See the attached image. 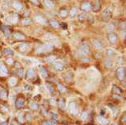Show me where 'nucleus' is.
I'll use <instances>...</instances> for the list:
<instances>
[{
    "label": "nucleus",
    "instance_id": "f257e3e1",
    "mask_svg": "<svg viewBox=\"0 0 126 125\" xmlns=\"http://www.w3.org/2000/svg\"><path fill=\"white\" fill-rule=\"evenodd\" d=\"M54 47L53 45H51L50 44H40L35 49V55H45V54H48L53 51Z\"/></svg>",
    "mask_w": 126,
    "mask_h": 125
},
{
    "label": "nucleus",
    "instance_id": "f03ea898",
    "mask_svg": "<svg viewBox=\"0 0 126 125\" xmlns=\"http://www.w3.org/2000/svg\"><path fill=\"white\" fill-rule=\"evenodd\" d=\"M80 54L84 56H87V55H89L91 54V48H90V45L87 42H84V43L82 44L81 45V48H80Z\"/></svg>",
    "mask_w": 126,
    "mask_h": 125
},
{
    "label": "nucleus",
    "instance_id": "7ed1b4c3",
    "mask_svg": "<svg viewBox=\"0 0 126 125\" xmlns=\"http://www.w3.org/2000/svg\"><path fill=\"white\" fill-rule=\"evenodd\" d=\"M112 16V13H111V11L110 10V8H106L102 12V14H101V18H102V21L105 22H108Z\"/></svg>",
    "mask_w": 126,
    "mask_h": 125
},
{
    "label": "nucleus",
    "instance_id": "20e7f679",
    "mask_svg": "<svg viewBox=\"0 0 126 125\" xmlns=\"http://www.w3.org/2000/svg\"><path fill=\"white\" fill-rule=\"evenodd\" d=\"M107 39L111 44H116L118 42V36L115 32L111 31L107 34Z\"/></svg>",
    "mask_w": 126,
    "mask_h": 125
},
{
    "label": "nucleus",
    "instance_id": "39448f33",
    "mask_svg": "<svg viewBox=\"0 0 126 125\" xmlns=\"http://www.w3.org/2000/svg\"><path fill=\"white\" fill-rule=\"evenodd\" d=\"M68 111L73 116H75V115H77L78 114V106L74 102H70L68 104Z\"/></svg>",
    "mask_w": 126,
    "mask_h": 125
},
{
    "label": "nucleus",
    "instance_id": "423d86ee",
    "mask_svg": "<svg viewBox=\"0 0 126 125\" xmlns=\"http://www.w3.org/2000/svg\"><path fill=\"white\" fill-rule=\"evenodd\" d=\"M18 18L19 16L17 13H12L6 18V21L11 24H16L18 22Z\"/></svg>",
    "mask_w": 126,
    "mask_h": 125
},
{
    "label": "nucleus",
    "instance_id": "0eeeda50",
    "mask_svg": "<svg viewBox=\"0 0 126 125\" xmlns=\"http://www.w3.org/2000/svg\"><path fill=\"white\" fill-rule=\"evenodd\" d=\"M116 76H117V78L120 80V82H122L125 80V68H119L117 70H116Z\"/></svg>",
    "mask_w": 126,
    "mask_h": 125
},
{
    "label": "nucleus",
    "instance_id": "6e6552de",
    "mask_svg": "<svg viewBox=\"0 0 126 125\" xmlns=\"http://www.w3.org/2000/svg\"><path fill=\"white\" fill-rule=\"evenodd\" d=\"M80 8H81V10L82 12H84V13H88V12L92 11V5L91 4V3H89V2H84V3H82Z\"/></svg>",
    "mask_w": 126,
    "mask_h": 125
},
{
    "label": "nucleus",
    "instance_id": "1a4fd4ad",
    "mask_svg": "<svg viewBox=\"0 0 126 125\" xmlns=\"http://www.w3.org/2000/svg\"><path fill=\"white\" fill-rule=\"evenodd\" d=\"M13 38L14 41H25V40L27 39V36L21 32H15V33H13Z\"/></svg>",
    "mask_w": 126,
    "mask_h": 125
},
{
    "label": "nucleus",
    "instance_id": "9d476101",
    "mask_svg": "<svg viewBox=\"0 0 126 125\" xmlns=\"http://www.w3.org/2000/svg\"><path fill=\"white\" fill-rule=\"evenodd\" d=\"M34 21L36 23H39L40 25H46L47 24V20L45 16L41 15H36L34 17Z\"/></svg>",
    "mask_w": 126,
    "mask_h": 125
},
{
    "label": "nucleus",
    "instance_id": "9b49d317",
    "mask_svg": "<svg viewBox=\"0 0 126 125\" xmlns=\"http://www.w3.org/2000/svg\"><path fill=\"white\" fill-rule=\"evenodd\" d=\"M8 73V68L3 63L0 62V77H7Z\"/></svg>",
    "mask_w": 126,
    "mask_h": 125
},
{
    "label": "nucleus",
    "instance_id": "f8f14e48",
    "mask_svg": "<svg viewBox=\"0 0 126 125\" xmlns=\"http://www.w3.org/2000/svg\"><path fill=\"white\" fill-rule=\"evenodd\" d=\"M31 45L27 43H22L18 45V50L22 53H26L30 49Z\"/></svg>",
    "mask_w": 126,
    "mask_h": 125
},
{
    "label": "nucleus",
    "instance_id": "ddd939ff",
    "mask_svg": "<svg viewBox=\"0 0 126 125\" xmlns=\"http://www.w3.org/2000/svg\"><path fill=\"white\" fill-rule=\"evenodd\" d=\"M8 94L7 90L5 88H3V87L0 86V99L2 100H8Z\"/></svg>",
    "mask_w": 126,
    "mask_h": 125
},
{
    "label": "nucleus",
    "instance_id": "4468645a",
    "mask_svg": "<svg viewBox=\"0 0 126 125\" xmlns=\"http://www.w3.org/2000/svg\"><path fill=\"white\" fill-rule=\"evenodd\" d=\"M24 104H25L24 99H23L22 97H18L17 99H16V102H15V106H16V109L21 110L24 107Z\"/></svg>",
    "mask_w": 126,
    "mask_h": 125
},
{
    "label": "nucleus",
    "instance_id": "2eb2a0df",
    "mask_svg": "<svg viewBox=\"0 0 126 125\" xmlns=\"http://www.w3.org/2000/svg\"><path fill=\"white\" fill-rule=\"evenodd\" d=\"M101 3L100 2V0H95V3H94V5L92 6V10L94 12V13H97L101 10Z\"/></svg>",
    "mask_w": 126,
    "mask_h": 125
},
{
    "label": "nucleus",
    "instance_id": "dca6fc26",
    "mask_svg": "<svg viewBox=\"0 0 126 125\" xmlns=\"http://www.w3.org/2000/svg\"><path fill=\"white\" fill-rule=\"evenodd\" d=\"M96 122L101 125H107L109 124V119H106L103 116H98L96 118Z\"/></svg>",
    "mask_w": 126,
    "mask_h": 125
},
{
    "label": "nucleus",
    "instance_id": "f3484780",
    "mask_svg": "<svg viewBox=\"0 0 126 125\" xmlns=\"http://www.w3.org/2000/svg\"><path fill=\"white\" fill-rule=\"evenodd\" d=\"M1 29L3 30L6 38H8V37L11 36V30H10V28H9L8 26H2Z\"/></svg>",
    "mask_w": 126,
    "mask_h": 125
},
{
    "label": "nucleus",
    "instance_id": "a211bd4d",
    "mask_svg": "<svg viewBox=\"0 0 126 125\" xmlns=\"http://www.w3.org/2000/svg\"><path fill=\"white\" fill-rule=\"evenodd\" d=\"M54 68L57 71H62L64 68V64L61 61H55V63H54Z\"/></svg>",
    "mask_w": 126,
    "mask_h": 125
},
{
    "label": "nucleus",
    "instance_id": "6ab92c4d",
    "mask_svg": "<svg viewBox=\"0 0 126 125\" xmlns=\"http://www.w3.org/2000/svg\"><path fill=\"white\" fill-rule=\"evenodd\" d=\"M49 24L50 25V27L52 28H54V29L55 30H58L59 27H60V25H59V22L55 19H50L49 21Z\"/></svg>",
    "mask_w": 126,
    "mask_h": 125
},
{
    "label": "nucleus",
    "instance_id": "aec40b11",
    "mask_svg": "<svg viewBox=\"0 0 126 125\" xmlns=\"http://www.w3.org/2000/svg\"><path fill=\"white\" fill-rule=\"evenodd\" d=\"M32 24V20L28 17H24L23 19L21 20V25L23 26V27H27V26H30Z\"/></svg>",
    "mask_w": 126,
    "mask_h": 125
},
{
    "label": "nucleus",
    "instance_id": "412c9836",
    "mask_svg": "<svg viewBox=\"0 0 126 125\" xmlns=\"http://www.w3.org/2000/svg\"><path fill=\"white\" fill-rule=\"evenodd\" d=\"M12 6H13V8L14 9H16V10L17 11H22V5L21 3H19L17 1H14L13 4H12Z\"/></svg>",
    "mask_w": 126,
    "mask_h": 125
},
{
    "label": "nucleus",
    "instance_id": "4be33fe9",
    "mask_svg": "<svg viewBox=\"0 0 126 125\" xmlns=\"http://www.w3.org/2000/svg\"><path fill=\"white\" fill-rule=\"evenodd\" d=\"M26 77H27V80H32L35 77V72L34 70L32 69H29L26 73Z\"/></svg>",
    "mask_w": 126,
    "mask_h": 125
},
{
    "label": "nucleus",
    "instance_id": "5701e85b",
    "mask_svg": "<svg viewBox=\"0 0 126 125\" xmlns=\"http://www.w3.org/2000/svg\"><path fill=\"white\" fill-rule=\"evenodd\" d=\"M93 46L94 48L96 49H98V50H100V49H101L102 48H103V46H102V44L101 42L99 41V40H94L93 41Z\"/></svg>",
    "mask_w": 126,
    "mask_h": 125
},
{
    "label": "nucleus",
    "instance_id": "b1692460",
    "mask_svg": "<svg viewBox=\"0 0 126 125\" xmlns=\"http://www.w3.org/2000/svg\"><path fill=\"white\" fill-rule=\"evenodd\" d=\"M43 2H44V5L46 6L47 8L51 9L54 7V4L53 3V1H51V0H44Z\"/></svg>",
    "mask_w": 126,
    "mask_h": 125
},
{
    "label": "nucleus",
    "instance_id": "393cba45",
    "mask_svg": "<svg viewBox=\"0 0 126 125\" xmlns=\"http://www.w3.org/2000/svg\"><path fill=\"white\" fill-rule=\"evenodd\" d=\"M112 91H113V93H115V95H119V96L122 95V91H121V89L120 87H118L117 86H112Z\"/></svg>",
    "mask_w": 126,
    "mask_h": 125
},
{
    "label": "nucleus",
    "instance_id": "a878e982",
    "mask_svg": "<svg viewBox=\"0 0 126 125\" xmlns=\"http://www.w3.org/2000/svg\"><path fill=\"white\" fill-rule=\"evenodd\" d=\"M16 83H17V79L14 77H12L8 80V85L10 86H15Z\"/></svg>",
    "mask_w": 126,
    "mask_h": 125
},
{
    "label": "nucleus",
    "instance_id": "bb28decb",
    "mask_svg": "<svg viewBox=\"0 0 126 125\" xmlns=\"http://www.w3.org/2000/svg\"><path fill=\"white\" fill-rule=\"evenodd\" d=\"M68 15V12L66 10V9H61L59 13V16H60L61 18H66Z\"/></svg>",
    "mask_w": 126,
    "mask_h": 125
},
{
    "label": "nucleus",
    "instance_id": "cd10ccee",
    "mask_svg": "<svg viewBox=\"0 0 126 125\" xmlns=\"http://www.w3.org/2000/svg\"><path fill=\"white\" fill-rule=\"evenodd\" d=\"M3 54H4V55L8 56V57H11V56H13L14 55V52H13V49H8V48H6V49H4Z\"/></svg>",
    "mask_w": 126,
    "mask_h": 125
},
{
    "label": "nucleus",
    "instance_id": "c85d7f7f",
    "mask_svg": "<svg viewBox=\"0 0 126 125\" xmlns=\"http://www.w3.org/2000/svg\"><path fill=\"white\" fill-rule=\"evenodd\" d=\"M86 17H87V16H86V14H85L84 13H80L79 15H78V21L79 22H81V23H83L85 21H86Z\"/></svg>",
    "mask_w": 126,
    "mask_h": 125
},
{
    "label": "nucleus",
    "instance_id": "c756f323",
    "mask_svg": "<svg viewBox=\"0 0 126 125\" xmlns=\"http://www.w3.org/2000/svg\"><path fill=\"white\" fill-rule=\"evenodd\" d=\"M68 13H69L71 17H75V16L78 15V9L76 8H72L70 9V11Z\"/></svg>",
    "mask_w": 126,
    "mask_h": 125
},
{
    "label": "nucleus",
    "instance_id": "7c9ffc66",
    "mask_svg": "<svg viewBox=\"0 0 126 125\" xmlns=\"http://www.w3.org/2000/svg\"><path fill=\"white\" fill-rule=\"evenodd\" d=\"M40 73H41V75L45 77V78H46V77H48V72H47V70L44 67H40Z\"/></svg>",
    "mask_w": 126,
    "mask_h": 125
},
{
    "label": "nucleus",
    "instance_id": "2f4dec72",
    "mask_svg": "<svg viewBox=\"0 0 126 125\" xmlns=\"http://www.w3.org/2000/svg\"><path fill=\"white\" fill-rule=\"evenodd\" d=\"M55 60H56V57H55V56H49V57H47L46 59H45V61H46L47 63H54Z\"/></svg>",
    "mask_w": 126,
    "mask_h": 125
},
{
    "label": "nucleus",
    "instance_id": "473e14b6",
    "mask_svg": "<svg viewBox=\"0 0 126 125\" xmlns=\"http://www.w3.org/2000/svg\"><path fill=\"white\" fill-rule=\"evenodd\" d=\"M30 108L33 110H37L39 109V105L35 102H31L30 103Z\"/></svg>",
    "mask_w": 126,
    "mask_h": 125
},
{
    "label": "nucleus",
    "instance_id": "72a5a7b5",
    "mask_svg": "<svg viewBox=\"0 0 126 125\" xmlns=\"http://www.w3.org/2000/svg\"><path fill=\"white\" fill-rule=\"evenodd\" d=\"M86 19L87 20V22H88V23H90V24H93L94 23V16L92 15V14H88V15L87 16Z\"/></svg>",
    "mask_w": 126,
    "mask_h": 125
},
{
    "label": "nucleus",
    "instance_id": "f704fd0d",
    "mask_svg": "<svg viewBox=\"0 0 126 125\" xmlns=\"http://www.w3.org/2000/svg\"><path fill=\"white\" fill-rule=\"evenodd\" d=\"M57 87H58V90H59V92H60L61 94H63V93H65V92H66V88L63 86V85L58 84V86H57Z\"/></svg>",
    "mask_w": 126,
    "mask_h": 125
},
{
    "label": "nucleus",
    "instance_id": "c9c22d12",
    "mask_svg": "<svg viewBox=\"0 0 126 125\" xmlns=\"http://www.w3.org/2000/svg\"><path fill=\"white\" fill-rule=\"evenodd\" d=\"M59 107L60 110H64L65 108V102H64V100L63 99H61L59 102Z\"/></svg>",
    "mask_w": 126,
    "mask_h": 125
},
{
    "label": "nucleus",
    "instance_id": "e433bc0d",
    "mask_svg": "<svg viewBox=\"0 0 126 125\" xmlns=\"http://www.w3.org/2000/svg\"><path fill=\"white\" fill-rule=\"evenodd\" d=\"M105 66H106V68H110L113 66V63H112V62H111V60L110 59V58L106 61V63H105Z\"/></svg>",
    "mask_w": 126,
    "mask_h": 125
},
{
    "label": "nucleus",
    "instance_id": "4c0bfd02",
    "mask_svg": "<svg viewBox=\"0 0 126 125\" xmlns=\"http://www.w3.org/2000/svg\"><path fill=\"white\" fill-rule=\"evenodd\" d=\"M17 120L20 124H23L25 122V119H24V116H23L22 114H19L18 116H17Z\"/></svg>",
    "mask_w": 126,
    "mask_h": 125
},
{
    "label": "nucleus",
    "instance_id": "58836bf2",
    "mask_svg": "<svg viewBox=\"0 0 126 125\" xmlns=\"http://www.w3.org/2000/svg\"><path fill=\"white\" fill-rule=\"evenodd\" d=\"M0 112L1 113H6L8 112V107L5 105H0Z\"/></svg>",
    "mask_w": 126,
    "mask_h": 125
},
{
    "label": "nucleus",
    "instance_id": "ea45409f",
    "mask_svg": "<svg viewBox=\"0 0 126 125\" xmlns=\"http://www.w3.org/2000/svg\"><path fill=\"white\" fill-rule=\"evenodd\" d=\"M16 74H17L20 77H22L23 75H24V72H23L22 68H19V69L16 70Z\"/></svg>",
    "mask_w": 126,
    "mask_h": 125
},
{
    "label": "nucleus",
    "instance_id": "a19ab883",
    "mask_svg": "<svg viewBox=\"0 0 126 125\" xmlns=\"http://www.w3.org/2000/svg\"><path fill=\"white\" fill-rule=\"evenodd\" d=\"M87 119V114L86 112H83L82 113V114H81V119L82 120V121H86Z\"/></svg>",
    "mask_w": 126,
    "mask_h": 125
},
{
    "label": "nucleus",
    "instance_id": "79ce46f5",
    "mask_svg": "<svg viewBox=\"0 0 126 125\" xmlns=\"http://www.w3.org/2000/svg\"><path fill=\"white\" fill-rule=\"evenodd\" d=\"M46 86H47V87H48V90L49 91V92H50L51 95H54V88H53V86H51V84L48 83Z\"/></svg>",
    "mask_w": 126,
    "mask_h": 125
},
{
    "label": "nucleus",
    "instance_id": "37998d69",
    "mask_svg": "<svg viewBox=\"0 0 126 125\" xmlns=\"http://www.w3.org/2000/svg\"><path fill=\"white\" fill-rule=\"evenodd\" d=\"M81 61H82V63H90L91 62V59H90V58H87L86 56H84V57L83 58H81Z\"/></svg>",
    "mask_w": 126,
    "mask_h": 125
},
{
    "label": "nucleus",
    "instance_id": "c03bdc74",
    "mask_svg": "<svg viewBox=\"0 0 126 125\" xmlns=\"http://www.w3.org/2000/svg\"><path fill=\"white\" fill-rule=\"evenodd\" d=\"M6 62H7V63H8V64H9V65H13V63H14V60H13L11 57H9V58H7Z\"/></svg>",
    "mask_w": 126,
    "mask_h": 125
},
{
    "label": "nucleus",
    "instance_id": "a18cd8bd",
    "mask_svg": "<svg viewBox=\"0 0 126 125\" xmlns=\"http://www.w3.org/2000/svg\"><path fill=\"white\" fill-rule=\"evenodd\" d=\"M106 53H107V55L109 57H112L113 55H115V52H114L112 49H108Z\"/></svg>",
    "mask_w": 126,
    "mask_h": 125
},
{
    "label": "nucleus",
    "instance_id": "49530a36",
    "mask_svg": "<svg viewBox=\"0 0 126 125\" xmlns=\"http://www.w3.org/2000/svg\"><path fill=\"white\" fill-rule=\"evenodd\" d=\"M29 1H30L32 4H34V5H36V6H39V5H40L39 0H29Z\"/></svg>",
    "mask_w": 126,
    "mask_h": 125
},
{
    "label": "nucleus",
    "instance_id": "de8ad7c7",
    "mask_svg": "<svg viewBox=\"0 0 126 125\" xmlns=\"http://www.w3.org/2000/svg\"><path fill=\"white\" fill-rule=\"evenodd\" d=\"M120 121L122 122V124H125V122H126V116H125V114H124L123 116H122V118L120 119Z\"/></svg>",
    "mask_w": 126,
    "mask_h": 125
},
{
    "label": "nucleus",
    "instance_id": "09e8293b",
    "mask_svg": "<svg viewBox=\"0 0 126 125\" xmlns=\"http://www.w3.org/2000/svg\"><path fill=\"white\" fill-rule=\"evenodd\" d=\"M46 124H47V125H56L55 123L53 121H47Z\"/></svg>",
    "mask_w": 126,
    "mask_h": 125
},
{
    "label": "nucleus",
    "instance_id": "8fccbe9b",
    "mask_svg": "<svg viewBox=\"0 0 126 125\" xmlns=\"http://www.w3.org/2000/svg\"><path fill=\"white\" fill-rule=\"evenodd\" d=\"M52 117H53L54 119H58V115H57V114H54V113H52Z\"/></svg>",
    "mask_w": 126,
    "mask_h": 125
},
{
    "label": "nucleus",
    "instance_id": "3c124183",
    "mask_svg": "<svg viewBox=\"0 0 126 125\" xmlns=\"http://www.w3.org/2000/svg\"><path fill=\"white\" fill-rule=\"evenodd\" d=\"M110 107H111V110H112V111L113 112H117V111H116V108L115 107H114V106H111V105H110Z\"/></svg>",
    "mask_w": 126,
    "mask_h": 125
},
{
    "label": "nucleus",
    "instance_id": "603ef678",
    "mask_svg": "<svg viewBox=\"0 0 126 125\" xmlns=\"http://www.w3.org/2000/svg\"><path fill=\"white\" fill-rule=\"evenodd\" d=\"M0 125H8V124L7 121H4V122H2L1 124H0Z\"/></svg>",
    "mask_w": 126,
    "mask_h": 125
},
{
    "label": "nucleus",
    "instance_id": "864d4df0",
    "mask_svg": "<svg viewBox=\"0 0 126 125\" xmlns=\"http://www.w3.org/2000/svg\"><path fill=\"white\" fill-rule=\"evenodd\" d=\"M51 1H58V0H51Z\"/></svg>",
    "mask_w": 126,
    "mask_h": 125
},
{
    "label": "nucleus",
    "instance_id": "5fc2aeb1",
    "mask_svg": "<svg viewBox=\"0 0 126 125\" xmlns=\"http://www.w3.org/2000/svg\"><path fill=\"white\" fill-rule=\"evenodd\" d=\"M124 125H125V124H124Z\"/></svg>",
    "mask_w": 126,
    "mask_h": 125
}]
</instances>
